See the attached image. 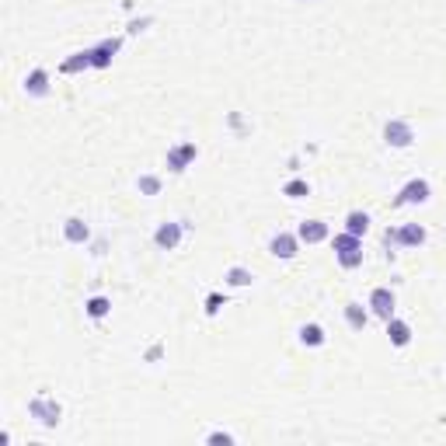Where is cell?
Masks as SVG:
<instances>
[{
	"mask_svg": "<svg viewBox=\"0 0 446 446\" xmlns=\"http://www.w3.org/2000/svg\"><path fill=\"white\" fill-rule=\"evenodd\" d=\"M334 254H339V265L349 269V272L363 265V244L359 248H345V251H334Z\"/></svg>",
	"mask_w": 446,
	"mask_h": 446,
	"instance_id": "cell-18",
	"label": "cell"
},
{
	"mask_svg": "<svg viewBox=\"0 0 446 446\" xmlns=\"http://www.w3.org/2000/svg\"><path fill=\"white\" fill-rule=\"evenodd\" d=\"M300 342L311 345V349L324 345V328H321V324H304V328H300Z\"/></svg>",
	"mask_w": 446,
	"mask_h": 446,
	"instance_id": "cell-19",
	"label": "cell"
},
{
	"mask_svg": "<svg viewBox=\"0 0 446 446\" xmlns=\"http://www.w3.org/2000/svg\"><path fill=\"white\" fill-rule=\"evenodd\" d=\"M359 244H363V237H356V234H349V231H345V234H339V237L331 241V248H334V251H345V248H359Z\"/></svg>",
	"mask_w": 446,
	"mask_h": 446,
	"instance_id": "cell-23",
	"label": "cell"
},
{
	"mask_svg": "<svg viewBox=\"0 0 446 446\" xmlns=\"http://www.w3.org/2000/svg\"><path fill=\"white\" fill-rule=\"evenodd\" d=\"M119 46H122V39H105V42L91 46V70H108L116 53H119Z\"/></svg>",
	"mask_w": 446,
	"mask_h": 446,
	"instance_id": "cell-7",
	"label": "cell"
},
{
	"mask_svg": "<svg viewBox=\"0 0 446 446\" xmlns=\"http://www.w3.org/2000/svg\"><path fill=\"white\" fill-rule=\"evenodd\" d=\"M84 70H91V49H84V53H73L70 60H63L60 63V73H84Z\"/></svg>",
	"mask_w": 446,
	"mask_h": 446,
	"instance_id": "cell-14",
	"label": "cell"
},
{
	"mask_svg": "<svg viewBox=\"0 0 446 446\" xmlns=\"http://www.w3.org/2000/svg\"><path fill=\"white\" fill-rule=\"evenodd\" d=\"M296 248H300V237H296V234H286V231H279V234L269 241V251H272L276 258H283V262H289V258L296 254Z\"/></svg>",
	"mask_w": 446,
	"mask_h": 446,
	"instance_id": "cell-8",
	"label": "cell"
},
{
	"mask_svg": "<svg viewBox=\"0 0 446 446\" xmlns=\"http://www.w3.org/2000/svg\"><path fill=\"white\" fill-rule=\"evenodd\" d=\"M300 4H311V0H300Z\"/></svg>",
	"mask_w": 446,
	"mask_h": 446,
	"instance_id": "cell-27",
	"label": "cell"
},
{
	"mask_svg": "<svg viewBox=\"0 0 446 446\" xmlns=\"http://www.w3.org/2000/svg\"><path fill=\"white\" fill-rule=\"evenodd\" d=\"M136 189H140V196H157L161 192V178L157 174H140Z\"/></svg>",
	"mask_w": 446,
	"mask_h": 446,
	"instance_id": "cell-22",
	"label": "cell"
},
{
	"mask_svg": "<svg viewBox=\"0 0 446 446\" xmlns=\"http://www.w3.org/2000/svg\"><path fill=\"white\" fill-rule=\"evenodd\" d=\"M387 339H391V345H394V349H404L408 342H412V324H408V321H397V317H391V321H387Z\"/></svg>",
	"mask_w": 446,
	"mask_h": 446,
	"instance_id": "cell-13",
	"label": "cell"
},
{
	"mask_svg": "<svg viewBox=\"0 0 446 446\" xmlns=\"http://www.w3.org/2000/svg\"><path fill=\"white\" fill-rule=\"evenodd\" d=\"M419 244H425L422 223H404V227H397V248H419Z\"/></svg>",
	"mask_w": 446,
	"mask_h": 446,
	"instance_id": "cell-11",
	"label": "cell"
},
{
	"mask_svg": "<svg viewBox=\"0 0 446 446\" xmlns=\"http://www.w3.org/2000/svg\"><path fill=\"white\" fill-rule=\"evenodd\" d=\"M296 237H300L304 244H321V241H328V223L324 220H304Z\"/></svg>",
	"mask_w": 446,
	"mask_h": 446,
	"instance_id": "cell-9",
	"label": "cell"
},
{
	"mask_svg": "<svg viewBox=\"0 0 446 446\" xmlns=\"http://www.w3.org/2000/svg\"><path fill=\"white\" fill-rule=\"evenodd\" d=\"M283 196H289V199H304V196H311V185H307L304 178H293V181L283 185Z\"/></svg>",
	"mask_w": 446,
	"mask_h": 446,
	"instance_id": "cell-21",
	"label": "cell"
},
{
	"mask_svg": "<svg viewBox=\"0 0 446 446\" xmlns=\"http://www.w3.org/2000/svg\"><path fill=\"white\" fill-rule=\"evenodd\" d=\"M25 94H31V98H46L49 94V70H31L28 77H25Z\"/></svg>",
	"mask_w": 446,
	"mask_h": 446,
	"instance_id": "cell-10",
	"label": "cell"
},
{
	"mask_svg": "<svg viewBox=\"0 0 446 446\" xmlns=\"http://www.w3.org/2000/svg\"><path fill=\"white\" fill-rule=\"evenodd\" d=\"M223 279H227V286H234V289H241V286H251V272L244 269V265H231L227 269V276H223Z\"/></svg>",
	"mask_w": 446,
	"mask_h": 446,
	"instance_id": "cell-20",
	"label": "cell"
},
{
	"mask_svg": "<svg viewBox=\"0 0 446 446\" xmlns=\"http://www.w3.org/2000/svg\"><path fill=\"white\" fill-rule=\"evenodd\" d=\"M429 181L425 178H412L404 185V189L397 192V199H394V206H422V202H429Z\"/></svg>",
	"mask_w": 446,
	"mask_h": 446,
	"instance_id": "cell-2",
	"label": "cell"
},
{
	"mask_svg": "<svg viewBox=\"0 0 446 446\" xmlns=\"http://www.w3.org/2000/svg\"><path fill=\"white\" fill-rule=\"evenodd\" d=\"M384 140H387V146H397V150H404V146H412L415 129H412V122H404V119H391V122L384 126Z\"/></svg>",
	"mask_w": 446,
	"mask_h": 446,
	"instance_id": "cell-3",
	"label": "cell"
},
{
	"mask_svg": "<svg viewBox=\"0 0 446 446\" xmlns=\"http://www.w3.org/2000/svg\"><path fill=\"white\" fill-rule=\"evenodd\" d=\"M345 231L356 234V237H363V234L369 231V216H366L363 209H352V213L345 216Z\"/></svg>",
	"mask_w": 446,
	"mask_h": 446,
	"instance_id": "cell-16",
	"label": "cell"
},
{
	"mask_svg": "<svg viewBox=\"0 0 446 446\" xmlns=\"http://www.w3.org/2000/svg\"><path fill=\"white\" fill-rule=\"evenodd\" d=\"M196 157H199L196 143H178V146H171V150H168V171H171V174H181Z\"/></svg>",
	"mask_w": 446,
	"mask_h": 446,
	"instance_id": "cell-5",
	"label": "cell"
},
{
	"mask_svg": "<svg viewBox=\"0 0 446 446\" xmlns=\"http://www.w3.org/2000/svg\"><path fill=\"white\" fill-rule=\"evenodd\" d=\"M146 25H150V21H146V18H143V21H133V25H129V31H143Z\"/></svg>",
	"mask_w": 446,
	"mask_h": 446,
	"instance_id": "cell-26",
	"label": "cell"
},
{
	"mask_svg": "<svg viewBox=\"0 0 446 446\" xmlns=\"http://www.w3.org/2000/svg\"><path fill=\"white\" fill-rule=\"evenodd\" d=\"M63 237L70 241V244H88V237H91V227L81 220V216H70L66 223H63Z\"/></svg>",
	"mask_w": 446,
	"mask_h": 446,
	"instance_id": "cell-12",
	"label": "cell"
},
{
	"mask_svg": "<svg viewBox=\"0 0 446 446\" xmlns=\"http://www.w3.org/2000/svg\"><path fill=\"white\" fill-rule=\"evenodd\" d=\"M181 231H185V223L168 220V223H161V227L154 231V244H157L161 251H174V248L181 244Z\"/></svg>",
	"mask_w": 446,
	"mask_h": 446,
	"instance_id": "cell-6",
	"label": "cell"
},
{
	"mask_svg": "<svg viewBox=\"0 0 446 446\" xmlns=\"http://www.w3.org/2000/svg\"><path fill=\"white\" fill-rule=\"evenodd\" d=\"M220 307H223V296H220V293H209V296H206V314H216Z\"/></svg>",
	"mask_w": 446,
	"mask_h": 446,
	"instance_id": "cell-25",
	"label": "cell"
},
{
	"mask_svg": "<svg viewBox=\"0 0 446 446\" xmlns=\"http://www.w3.org/2000/svg\"><path fill=\"white\" fill-rule=\"evenodd\" d=\"M108 311H112V300H108V296H91V300L84 304V314L94 317V321L108 317Z\"/></svg>",
	"mask_w": 446,
	"mask_h": 446,
	"instance_id": "cell-17",
	"label": "cell"
},
{
	"mask_svg": "<svg viewBox=\"0 0 446 446\" xmlns=\"http://www.w3.org/2000/svg\"><path fill=\"white\" fill-rule=\"evenodd\" d=\"M206 443H213V446H220V443H223V446H231V443H234V436H231V432H209V436H206Z\"/></svg>",
	"mask_w": 446,
	"mask_h": 446,
	"instance_id": "cell-24",
	"label": "cell"
},
{
	"mask_svg": "<svg viewBox=\"0 0 446 446\" xmlns=\"http://www.w3.org/2000/svg\"><path fill=\"white\" fill-rule=\"evenodd\" d=\"M394 307H397V296L387 289V286H377L369 293V311H373L380 321H391L394 317Z\"/></svg>",
	"mask_w": 446,
	"mask_h": 446,
	"instance_id": "cell-4",
	"label": "cell"
},
{
	"mask_svg": "<svg viewBox=\"0 0 446 446\" xmlns=\"http://www.w3.org/2000/svg\"><path fill=\"white\" fill-rule=\"evenodd\" d=\"M28 415L39 422V425H46V429H56L60 419H63V408H60V401L49 397V394H35V397L28 401Z\"/></svg>",
	"mask_w": 446,
	"mask_h": 446,
	"instance_id": "cell-1",
	"label": "cell"
},
{
	"mask_svg": "<svg viewBox=\"0 0 446 446\" xmlns=\"http://www.w3.org/2000/svg\"><path fill=\"white\" fill-rule=\"evenodd\" d=\"M345 324H349L352 331H363V328L369 324V311H366L363 304H345Z\"/></svg>",
	"mask_w": 446,
	"mask_h": 446,
	"instance_id": "cell-15",
	"label": "cell"
}]
</instances>
